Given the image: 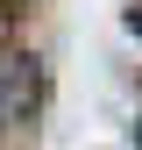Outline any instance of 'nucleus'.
Here are the masks:
<instances>
[{"label": "nucleus", "mask_w": 142, "mask_h": 150, "mask_svg": "<svg viewBox=\"0 0 142 150\" xmlns=\"http://www.w3.org/2000/svg\"><path fill=\"white\" fill-rule=\"evenodd\" d=\"M36 107H43V57L22 43H0V136L36 122Z\"/></svg>", "instance_id": "1"}, {"label": "nucleus", "mask_w": 142, "mask_h": 150, "mask_svg": "<svg viewBox=\"0 0 142 150\" xmlns=\"http://www.w3.org/2000/svg\"><path fill=\"white\" fill-rule=\"evenodd\" d=\"M128 29H135V36H142V0H135V7H128Z\"/></svg>", "instance_id": "2"}, {"label": "nucleus", "mask_w": 142, "mask_h": 150, "mask_svg": "<svg viewBox=\"0 0 142 150\" xmlns=\"http://www.w3.org/2000/svg\"><path fill=\"white\" fill-rule=\"evenodd\" d=\"M135 150H142V129H135Z\"/></svg>", "instance_id": "3"}]
</instances>
